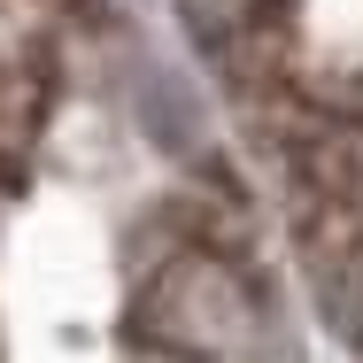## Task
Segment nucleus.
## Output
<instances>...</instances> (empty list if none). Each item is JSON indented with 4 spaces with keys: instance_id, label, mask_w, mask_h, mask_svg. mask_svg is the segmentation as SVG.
<instances>
[{
    "instance_id": "3",
    "label": "nucleus",
    "mask_w": 363,
    "mask_h": 363,
    "mask_svg": "<svg viewBox=\"0 0 363 363\" xmlns=\"http://www.w3.org/2000/svg\"><path fill=\"white\" fill-rule=\"evenodd\" d=\"M186 8H194L201 39H224L255 62H279V39L294 23V0H186Z\"/></svg>"
},
{
    "instance_id": "2",
    "label": "nucleus",
    "mask_w": 363,
    "mask_h": 363,
    "mask_svg": "<svg viewBox=\"0 0 363 363\" xmlns=\"http://www.w3.org/2000/svg\"><path fill=\"white\" fill-rule=\"evenodd\" d=\"M62 16L70 0H0V186L31 162L62 93Z\"/></svg>"
},
{
    "instance_id": "1",
    "label": "nucleus",
    "mask_w": 363,
    "mask_h": 363,
    "mask_svg": "<svg viewBox=\"0 0 363 363\" xmlns=\"http://www.w3.org/2000/svg\"><path fill=\"white\" fill-rule=\"evenodd\" d=\"M279 186H286V232L317 294V317L363 363V116L294 108L279 132Z\"/></svg>"
}]
</instances>
